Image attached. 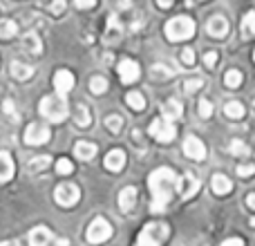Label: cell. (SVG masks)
Here are the masks:
<instances>
[{
    "label": "cell",
    "instance_id": "12",
    "mask_svg": "<svg viewBox=\"0 0 255 246\" xmlns=\"http://www.w3.org/2000/svg\"><path fill=\"white\" fill-rule=\"evenodd\" d=\"M54 88H56V94H67L74 88V74L70 70H58L54 74Z\"/></svg>",
    "mask_w": 255,
    "mask_h": 246
},
{
    "label": "cell",
    "instance_id": "28",
    "mask_svg": "<svg viewBox=\"0 0 255 246\" xmlns=\"http://www.w3.org/2000/svg\"><path fill=\"white\" fill-rule=\"evenodd\" d=\"M224 85L226 88H231V90L240 88V85H242V72L240 70H229L224 74Z\"/></svg>",
    "mask_w": 255,
    "mask_h": 246
},
{
    "label": "cell",
    "instance_id": "32",
    "mask_svg": "<svg viewBox=\"0 0 255 246\" xmlns=\"http://www.w3.org/2000/svg\"><path fill=\"white\" fill-rule=\"evenodd\" d=\"M152 79L154 81H166V79H170L172 76V72H170V67H166V65H152Z\"/></svg>",
    "mask_w": 255,
    "mask_h": 246
},
{
    "label": "cell",
    "instance_id": "2",
    "mask_svg": "<svg viewBox=\"0 0 255 246\" xmlns=\"http://www.w3.org/2000/svg\"><path fill=\"white\" fill-rule=\"evenodd\" d=\"M38 108H40V115H43L45 119H49L52 123L65 121L67 115H70V106H67L65 94H52V97H45Z\"/></svg>",
    "mask_w": 255,
    "mask_h": 246
},
{
    "label": "cell",
    "instance_id": "26",
    "mask_svg": "<svg viewBox=\"0 0 255 246\" xmlns=\"http://www.w3.org/2000/svg\"><path fill=\"white\" fill-rule=\"evenodd\" d=\"M126 103L134 112H141L145 108V99H143V94H141V92H128L126 94Z\"/></svg>",
    "mask_w": 255,
    "mask_h": 246
},
{
    "label": "cell",
    "instance_id": "38",
    "mask_svg": "<svg viewBox=\"0 0 255 246\" xmlns=\"http://www.w3.org/2000/svg\"><path fill=\"white\" fill-rule=\"evenodd\" d=\"M179 58H181V63H184V65H188V67L195 65V54H193V49H184V52L179 54Z\"/></svg>",
    "mask_w": 255,
    "mask_h": 246
},
{
    "label": "cell",
    "instance_id": "13",
    "mask_svg": "<svg viewBox=\"0 0 255 246\" xmlns=\"http://www.w3.org/2000/svg\"><path fill=\"white\" fill-rule=\"evenodd\" d=\"M229 20H226L224 16H213L211 20H208L206 25V31L208 36H213V38H224L226 34H229Z\"/></svg>",
    "mask_w": 255,
    "mask_h": 246
},
{
    "label": "cell",
    "instance_id": "43",
    "mask_svg": "<svg viewBox=\"0 0 255 246\" xmlns=\"http://www.w3.org/2000/svg\"><path fill=\"white\" fill-rule=\"evenodd\" d=\"M222 246H244V242L240 238H229V240H224V242H222Z\"/></svg>",
    "mask_w": 255,
    "mask_h": 246
},
{
    "label": "cell",
    "instance_id": "31",
    "mask_svg": "<svg viewBox=\"0 0 255 246\" xmlns=\"http://www.w3.org/2000/svg\"><path fill=\"white\" fill-rule=\"evenodd\" d=\"M108 90V81L103 79V76H94L92 81H90V92L92 94H103Z\"/></svg>",
    "mask_w": 255,
    "mask_h": 246
},
{
    "label": "cell",
    "instance_id": "22",
    "mask_svg": "<svg viewBox=\"0 0 255 246\" xmlns=\"http://www.w3.org/2000/svg\"><path fill=\"white\" fill-rule=\"evenodd\" d=\"M11 74H13V79H18V81H27V79H31V74H34V67L25 65V63H20V61H13Z\"/></svg>",
    "mask_w": 255,
    "mask_h": 246
},
{
    "label": "cell",
    "instance_id": "50",
    "mask_svg": "<svg viewBox=\"0 0 255 246\" xmlns=\"http://www.w3.org/2000/svg\"><path fill=\"white\" fill-rule=\"evenodd\" d=\"M253 106H255V101H253Z\"/></svg>",
    "mask_w": 255,
    "mask_h": 246
},
{
    "label": "cell",
    "instance_id": "8",
    "mask_svg": "<svg viewBox=\"0 0 255 246\" xmlns=\"http://www.w3.org/2000/svg\"><path fill=\"white\" fill-rule=\"evenodd\" d=\"M49 136H52L49 127L40 125V123H31V125L25 130V143L27 145H43L49 141Z\"/></svg>",
    "mask_w": 255,
    "mask_h": 246
},
{
    "label": "cell",
    "instance_id": "1",
    "mask_svg": "<svg viewBox=\"0 0 255 246\" xmlns=\"http://www.w3.org/2000/svg\"><path fill=\"white\" fill-rule=\"evenodd\" d=\"M148 186L152 193V204L150 211L152 213H163L166 206L170 204V199L175 197L177 188H179V177L170 168H157L152 170V175L148 177Z\"/></svg>",
    "mask_w": 255,
    "mask_h": 246
},
{
    "label": "cell",
    "instance_id": "18",
    "mask_svg": "<svg viewBox=\"0 0 255 246\" xmlns=\"http://www.w3.org/2000/svg\"><path fill=\"white\" fill-rule=\"evenodd\" d=\"M184 115V106H181L179 99H170V101L163 103V119L168 121H175Z\"/></svg>",
    "mask_w": 255,
    "mask_h": 246
},
{
    "label": "cell",
    "instance_id": "7",
    "mask_svg": "<svg viewBox=\"0 0 255 246\" xmlns=\"http://www.w3.org/2000/svg\"><path fill=\"white\" fill-rule=\"evenodd\" d=\"M79 197H81V190L76 184H61L54 190V199H56V204L63 208H72L79 202Z\"/></svg>",
    "mask_w": 255,
    "mask_h": 246
},
{
    "label": "cell",
    "instance_id": "4",
    "mask_svg": "<svg viewBox=\"0 0 255 246\" xmlns=\"http://www.w3.org/2000/svg\"><path fill=\"white\" fill-rule=\"evenodd\" d=\"M168 226L163 222H152V224L143 226V231L136 238V246H161L168 238Z\"/></svg>",
    "mask_w": 255,
    "mask_h": 246
},
{
    "label": "cell",
    "instance_id": "46",
    "mask_svg": "<svg viewBox=\"0 0 255 246\" xmlns=\"http://www.w3.org/2000/svg\"><path fill=\"white\" fill-rule=\"evenodd\" d=\"M247 204H249V208H253V211H255V193H251L247 197Z\"/></svg>",
    "mask_w": 255,
    "mask_h": 246
},
{
    "label": "cell",
    "instance_id": "16",
    "mask_svg": "<svg viewBox=\"0 0 255 246\" xmlns=\"http://www.w3.org/2000/svg\"><path fill=\"white\" fill-rule=\"evenodd\" d=\"M52 242V231L47 226H36L29 233V246H47Z\"/></svg>",
    "mask_w": 255,
    "mask_h": 246
},
{
    "label": "cell",
    "instance_id": "19",
    "mask_svg": "<svg viewBox=\"0 0 255 246\" xmlns=\"http://www.w3.org/2000/svg\"><path fill=\"white\" fill-rule=\"evenodd\" d=\"M211 186H213V193L215 195H229L231 190H233V181L226 175H213Z\"/></svg>",
    "mask_w": 255,
    "mask_h": 246
},
{
    "label": "cell",
    "instance_id": "11",
    "mask_svg": "<svg viewBox=\"0 0 255 246\" xmlns=\"http://www.w3.org/2000/svg\"><path fill=\"white\" fill-rule=\"evenodd\" d=\"M197 190H199L197 177L190 175V172H186V175L179 179V188H177V193H179L184 199H190V197H195V195H197Z\"/></svg>",
    "mask_w": 255,
    "mask_h": 246
},
{
    "label": "cell",
    "instance_id": "29",
    "mask_svg": "<svg viewBox=\"0 0 255 246\" xmlns=\"http://www.w3.org/2000/svg\"><path fill=\"white\" fill-rule=\"evenodd\" d=\"M49 163H52V159L47 157V154H43V157H34L29 161V170L31 172H40V170H47Z\"/></svg>",
    "mask_w": 255,
    "mask_h": 246
},
{
    "label": "cell",
    "instance_id": "42",
    "mask_svg": "<svg viewBox=\"0 0 255 246\" xmlns=\"http://www.w3.org/2000/svg\"><path fill=\"white\" fill-rule=\"evenodd\" d=\"M94 2H97V0H74V4L79 9H92Z\"/></svg>",
    "mask_w": 255,
    "mask_h": 246
},
{
    "label": "cell",
    "instance_id": "17",
    "mask_svg": "<svg viewBox=\"0 0 255 246\" xmlns=\"http://www.w3.org/2000/svg\"><path fill=\"white\" fill-rule=\"evenodd\" d=\"M13 159L9 152H4V150H0V184H4V181H9L13 177Z\"/></svg>",
    "mask_w": 255,
    "mask_h": 246
},
{
    "label": "cell",
    "instance_id": "30",
    "mask_svg": "<svg viewBox=\"0 0 255 246\" xmlns=\"http://www.w3.org/2000/svg\"><path fill=\"white\" fill-rule=\"evenodd\" d=\"M229 152L231 154H235V157H247L251 150H249V145L244 143V141H240V139H233L231 141V145H229Z\"/></svg>",
    "mask_w": 255,
    "mask_h": 246
},
{
    "label": "cell",
    "instance_id": "23",
    "mask_svg": "<svg viewBox=\"0 0 255 246\" xmlns=\"http://www.w3.org/2000/svg\"><path fill=\"white\" fill-rule=\"evenodd\" d=\"M240 34H242L244 38H251V36H255V11H249L247 16L242 18V25H240Z\"/></svg>",
    "mask_w": 255,
    "mask_h": 246
},
{
    "label": "cell",
    "instance_id": "45",
    "mask_svg": "<svg viewBox=\"0 0 255 246\" xmlns=\"http://www.w3.org/2000/svg\"><path fill=\"white\" fill-rule=\"evenodd\" d=\"M159 2V7L161 9H168V7H172V4H175V0H157Z\"/></svg>",
    "mask_w": 255,
    "mask_h": 246
},
{
    "label": "cell",
    "instance_id": "14",
    "mask_svg": "<svg viewBox=\"0 0 255 246\" xmlns=\"http://www.w3.org/2000/svg\"><path fill=\"white\" fill-rule=\"evenodd\" d=\"M103 163H106V168L110 172L124 170V166H126V152H124V150H110V152L106 154V159H103Z\"/></svg>",
    "mask_w": 255,
    "mask_h": 246
},
{
    "label": "cell",
    "instance_id": "24",
    "mask_svg": "<svg viewBox=\"0 0 255 246\" xmlns=\"http://www.w3.org/2000/svg\"><path fill=\"white\" fill-rule=\"evenodd\" d=\"M74 121H76V125L79 127H90V123H92V117H90V110L85 106H76V110H74Z\"/></svg>",
    "mask_w": 255,
    "mask_h": 246
},
{
    "label": "cell",
    "instance_id": "5",
    "mask_svg": "<svg viewBox=\"0 0 255 246\" xmlns=\"http://www.w3.org/2000/svg\"><path fill=\"white\" fill-rule=\"evenodd\" d=\"M150 136L152 139H157L159 143H170L172 139L177 136V127L172 125V121L163 119V117H159V119H154L150 123Z\"/></svg>",
    "mask_w": 255,
    "mask_h": 246
},
{
    "label": "cell",
    "instance_id": "47",
    "mask_svg": "<svg viewBox=\"0 0 255 246\" xmlns=\"http://www.w3.org/2000/svg\"><path fill=\"white\" fill-rule=\"evenodd\" d=\"M0 246H20L18 240H7V242H0Z\"/></svg>",
    "mask_w": 255,
    "mask_h": 246
},
{
    "label": "cell",
    "instance_id": "41",
    "mask_svg": "<svg viewBox=\"0 0 255 246\" xmlns=\"http://www.w3.org/2000/svg\"><path fill=\"white\" fill-rule=\"evenodd\" d=\"M204 63H206V67H215L217 52H206V54H204Z\"/></svg>",
    "mask_w": 255,
    "mask_h": 246
},
{
    "label": "cell",
    "instance_id": "27",
    "mask_svg": "<svg viewBox=\"0 0 255 246\" xmlns=\"http://www.w3.org/2000/svg\"><path fill=\"white\" fill-rule=\"evenodd\" d=\"M244 112H247V110H244V106L240 101H229L224 106V115L231 117V119H242Z\"/></svg>",
    "mask_w": 255,
    "mask_h": 246
},
{
    "label": "cell",
    "instance_id": "21",
    "mask_svg": "<svg viewBox=\"0 0 255 246\" xmlns=\"http://www.w3.org/2000/svg\"><path fill=\"white\" fill-rule=\"evenodd\" d=\"M74 154L81 161H90V159H94V154H97V145L90 143V141H79V143L74 145Z\"/></svg>",
    "mask_w": 255,
    "mask_h": 246
},
{
    "label": "cell",
    "instance_id": "25",
    "mask_svg": "<svg viewBox=\"0 0 255 246\" xmlns=\"http://www.w3.org/2000/svg\"><path fill=\"white\" fill-rule=\"evenodd\" d=\"M16 34H18V25H16V22L9 20V18H2V20H0V38L9 40V38H13Z\"/></svg>",
    "mask_w": 255,
    "mask_h": 246
},
{
    "label": "cell",
    "instance_id": "34",
    "mask_svg": "<svg viewBox=\"0 0 255 246\" xmlns=\"http://www.w3.org/2000/svg\"><path fill=\"white\" fill-rule=\"evenodd\" d=\"M121 125H124V119H121L119 115H110L106 119V127L110 132H115V134H117V132H121Z\"/></svg>",
    "mask_w": 255,
    "mask_h": 246
},
{
    "label": "cell",
    "instance_id": "9",
    "mask_svg": "<svg viewBox=\"0 0 255 246\" xmlns=\"http://www.w3.org/2000/svg\"><path fill=\"white\" fill-rule=\"evenodd\" d=\"M184 154L188 159H195V161H202V159H206V145L202 143V139L195 134L186 136L184 141Z\"/></svg>",
    "mask_w": 255,
    "mask_h": 246
},
{
    "label": "cell",
    "instance_id": "10",
    "mask_svg": "<svg viewBox=\"0 0 255 246\" xmlns=\"http://www.w3.org/2000/svg\"><path fill=\"white\" fill-rule=\"evenodd\" d=\"M139 76H141L139 63H134L132 58H124V61L119 63V79H121V83L130 85V83H134V81H139Z\"/></svg>",
    "mask_w": 255,
    "mask_h": 246
},
{
    "label": "cell",
    "instance_id": "39",
    "mask_svg": "<svg viewBox=\"0 0 255 246\" xmlns=\"http://www.w3.org/2000/svg\"><path fill=\"white\" fill-rule=\"evenodd\" d=\"M49 11H52L54 16L63 13V11H65V0H52V4H49Z\"/></svg>",
    "mask_w": 255,
    "mask_h": 246
},
{
    "label": "cell",
    "instance_id": "6",
    "mask_svg": "<svg viewBox=\"0 0 255 246\" xmlns=\"http://www.w3.org/2000/svg\"><path fill=\"white\" fill-rule=\"evenodd\" d=\"M110 235H112V226H110V222L103 220V217H97V220L88 226V242L90 244H103L110 240Z\"/></svg>",
    "mask_w": 255,
    "mask_h": 246
},
{
    "label": "cell",
    "instance_id": "37",
    "mask_svg": "<svg viewBox=\"0 0 255 246\" xmlns=\"http://www.w3.org/2000/svg\"><path fill=\"white\" fill-rule=\"evenodd\" d=\"M211 115H213V103L206 101V99H202V101H199V117H202V119H208Z\"/></svg>",
    "mask_w": 255,
    "mask_h": 246
},
{
    "label": "cell",
    "instance_id": "48",
    "mask_svg": "<svg viewBox=\"0 0 255 246\" xmlns=\"http://www.w3.org/2000/svg\"><path fill=\"white\" fill-rule=\"evenodd\" d=\"M58 246H67V240H58Z\"/></svg>",
    "mask_w": 255,
    "mask_h": 246
},
{
    "label": "cell",
    "instance_id": "44",
    "mask_svg": "<svg viewBox=\"0 0 255 246\" xmlns=\"http://www.w3.org/2000/svg\"><path fill=\"white\" fill-rule=\"evenodd\" d=\"M2 106H4V112H7V115H11L13 119H16V112H13V101H9V99H7Z\"/></svg>",
    "mask_w": 255,
    "mask_h": 246
},
{
    "label": "cell",
    "instance_id": "40",
    "mask_svg": "<svg viewBox=\"0 0 255 246\" xmlns=\"http://www.w3.org/2000/svg\"><path fill=\"white\" fill-rule=\"evenodd\" d=\"M255 172V166H251V163H242V166H238V175L240 177H251Z\"/></svg>",
    "mask_w": 255,
    "mask_h": 246
},
{
    "label": "cell",
    "instance_id": "20",
    "mask_svg": "<svg viewBox=\"0 0 255 246\" xmlns=\"http://www.w3.org/2000/svg\"><path fill=\"white\" fill-rule=\"evenodd\" d=\"M22 49L29 54H34V56H38L40 52H43V43H40L38 34L36 31H29V34H25V38H22Z\"/></svg>",
    "mask_w": 255,
    "mask_h": 246
},
{
    "label": "cell",
    "instance_id": "33",
    "mask_svg": "<svg viewBox=\"0 0 255 246\" xmlns=\"http://www.w3.org/2000/svg\"><path fill=\"white\" fill-rule=\"evenodd\" d=\"M119 22H117V18L115 16H110L108 18V31H106V40H115V38H119Z\"/></svg>",
    "mask_w": 255,
    "mask_h": 246
},
{
    "label": "cell",
    "instance_id": "35",
    "mask_svg": "<svg viewBox=\"0 0 255 246\" xmlns=\"http://www.w3.org/2000/svg\"><path fill=\"white\" fill-rule=\"evenodd\" d=\"M56 172L58 175H72V172H74V166H72L70 159H58L56 161Z\"/></svg>",
    "mask_w": 255,
    "mask_h": 246
},
{
    "label": "cell",
    "instance_id": "15",
    "mask_svg": "<svg viewBox=\"0 0 255 246\" xmlns=\"http://www.w3.org/2000/svg\"><path fill=\"white\" fill-rule=\"evenodd\" d=\"M136 206V188L134 186H126L119 193V208L124 213H130Z\"/></svg>",
    "mask_w": 255,
    "mask_h": 246
},
{
    "label": "cell",
    "instance_id": "36",
    "mask_svg": "<svg viewBox=\"0 0 255 246\" xmlns=\"http://www.w3.org/2000/svg\"><path fill=\"white\" fill-rule=\"evenodd\" d=\"M199 88H204V79H188V81H184V92L193 94V92H197Z\"/></svg>",
    "mask_w": 255,
    "mask_h": 246
},
{
    "label": "cell",
    "instance_id": "49",
    "mask_svg": "<svg viewBox=\"0 0 255 246\" xmlns=\"http://www.w3.org/2000/svg\"><path fill=\"white\" fill-rule=\"evenodd\" d=\"M253 58H255V52H253Z\"/></svg>",
    "mask_w": 255,
    "mask_h": 246
},
{
    "label": "cell",
    "instance_id": "3",
    "mask_svg": "<svg viewBox=\"0 0 255 246\" xmlns=\"http://www.w3.org/2000/svg\"><path fill=\"white\" fill-rule=\"evenodd\" d=\"M195 20L188 16H177L170 22H166V36L172 43H179V40H188L195 36Z\"/></svg>",
    "mask_w": 255,
    "mask_h": 246
}]
</instances>
